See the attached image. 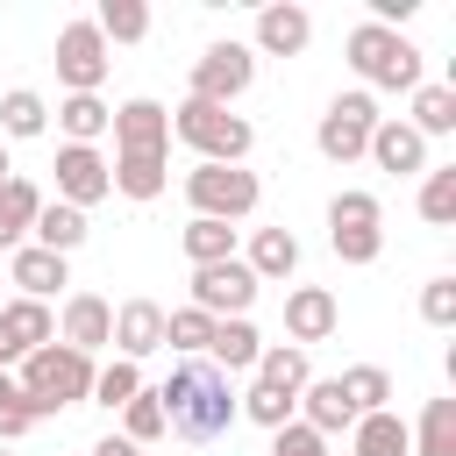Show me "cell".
<instances>
[{
	"mask_svg": "<svg viewBox=\"0 0 456 456\" xmlns=\"http://www.w3.org/2000/svg\"><path fill=\"white\" fill-rule=\"evenodd\" d=\"M157 406H164V428L185 435V442H214L235 428V392L228 378L207 363V356H185L164 385H157Z\"/></svg>",
	"mask_w": 456,
	"mask_h": 456,
	"instance_id": "1",
	"label": "cell"
},
{
	"mask_svg": "<svg viewBox=\"0 0 456 456\" xmlns=\"http://www.w3.org/2000/svg\"><path fill=\"white\" fill-rule=\"evenodd\" d=\"M93 356H78V349H64V342H43V349H28L21 356V399H28V413L43 420V413H57V406H78V399H93Z\"/></svg>",
	"mask_w": 456,
	"mask_h": 456,
	"instance_id": "2",
	"label": "cell"
},
{
	"mask_svg": "<svg viewBox=\"0 0 456 456\" xmlns=\"http://www.w3.org/2000/svg\"><path fill=\"white\" fill-rule=\"evenodd\" d=\"M342 50H349L356 78H363V86H378V93H413V86H420V50H413V43L399 36V28L356 21Z\"/></svg>",
	"mask_w": 456,
	"mask_h": 456,
	"instance_id": "3",
	"label": "cell"
},
{
	"mask_svg": "<svg viewBox=\"0 0 456 456\" xmlns=\"http://www.w3.org/2000/svg\"><path fill=\"white\" fill-rule=\"evenodd\" d=\"M171 135H178L185 150H200V164H242L249 142H256V128H249L235 107H207V100H185V107L171 114Z\"/></svg>",
	"mask_w": 456,
	"mask_h": 456,
	"instance_id": "4",
	"label": "cell"
},
{
	"mask_svg": "<svg viewBox=\"0 0 456 456\" xmlns=\"http://www.w3.org/2000/svg\"><path fill=\"white\" fill-rule=\"evenodd\" d=\"M185 200L200 221H242V214H256L264 185L242 164H200V171H185Z\"/></svg>",
	"mask_w": 456,
	"mask_h": 456,
	"instance_id": "5",
	"label": "cell"
},
{
	"mask_svg": "<svg viewBox=\"0 0 456 456\" xmlns=\"http://www.w3.org/2000/svg\"><path fill=\"white\" fill-rule=\"evenodd\" d=\"M328 242L342 264H378L385 249V207L378 192H335L328 200Z\"/></svg>",
	"mask_w": 456,
	"mask_h": 456,
	"instance_id": "6",
	"label": "cell"
},
{
	"mask_svg": "<svg viewBox=\"0 0 456 456\" xmlns=\"http://www.w3.org/2000/svg\"><path fill=\"white\" fill-rule=\"evenodd\" d=\"M256 78V50L249 43H207L192 57V93L185 100H207V107H235Z\"/></svg>",
	"mask_w": 456,
	"mask_h": 456,
	"instance_id": "7",
	"label": "cell"
},
{
	"mask_svg": "<svg viewBox=\"0 0 456 456\" xmlns=\"http://www.w3.org/2000/svg\"><path fill=\"white\" fill-rule=\"evenodd\" d=\"M378 121H385V114H378L370 93H335L328 114H321V128H314V142H321L328 164H356V157L370 150V128H378Z\"/></svg>",
	"mask_w": 456,
	"mask_h": 456,
	"instance_id": "8",
	"label": "cell"
},
{
	"mask_svg": "<svg viewBox=\"0 0 456 456\" xmlns=\"http://www.w3.org/2000/svg\"><path fill=\"white\" fill-rule=\"evenodd\" d=\"M256 278H249V264L242 256H228V264H200L192 271V306L207 314V321H242L249 306H256Z\"/></svg>",
	"mask_w": 456,
	"mask_h": 456,
	"instance_id": "9",
	"label": "cell"
},
{
	"mask_svg": "<svg viewBox=\"0 0 456 456\" xmlns=\"http://www.w3.org/2000/svg\"><path fill=\"white\" fill-rule=\"evenodd\" d=\"M107 36L93 28V21H64L57 28V78H64V93H100V78H107Z\"/></svg>",
	"mask_w": 456,
	"mask_h": 456,
	"instance_id": "10",
	"label": "cell"
},
{
	"mask_svg": "<svg viewBox=\"0 0 456 456\" xmlns=\"http://www.w3.org/2000/svg\"><path fill=\"white\" fill-rule=\"evenodd\" d=\"M114 157H164L171 150V114L157 107V100H128V107H114Z\"/></svg>",
	"mask_w": 456,
	"mask_h": 456,
	"instance_id": "11",
	"label": "cell"
},
{
	"mask_svg": "<svg viewBox=\"0 0 456 456\" xmlns=\"http://www.w3.org/2000/svg\"><path fill=\"white\" fill-rule=\"evenodd\" d=\"M107 192H114L107 157H100V150H86V142H64V150H57V200L86 214V207H100Z\"/></svg>",
	"mask_w": 456,
	"mask_h": 456,
	"instance_id": "12",
	"label": "cell"
},
{
	"mask_svg": "<svg viewBox=\"0 0 456 456\" xmlns=\"http://www.w3.org/2000/svg\"><path fill=\"white\" fill-rule=\"evenodd\" d=\"M50 335H57V314H50L43 299H7V306H0V370L21 363L28 349H43Z\"/></svg>",
	"mask_w": 456,
	"mask_h": 456,
	"instance_id": "13",
	"label": "cell"
},
{
	"mask_svg": "<svg viewBox=\"0 0 456 456\" xmlns=\"http://www.w3.org/2000/svg\"><path fill=\"white\" fill-rule=\"evenodd\" d=\"M335 321H342V306H335V292H328V285H292V292H285V335H292V349L328 342V335H335Z\"/></svg>",
	"mask_w": 456,
	"mask_h": 456,
	"instance_id": "14",
	"label": "cell"
},
{
	"mask_svg": "<svg viewBox=\"0 0 456 456\" xmlns=\"http://www.w3.org/2000/svg\"><path fill=\"white\" fill-rule=\"evenodd\" d=\"M57 328H64V349L93 356V349H107V342H114V306H107L100 292H71V299H64V314H57Z\"/></svg>",
	"mask_w": 456,
	"mask_h": 456,
	"instance_id": "15",
	"label": "cell"
},
{
	"mask_svg": "<svg viewBox=\"0 0 456 456\" xmlns=\"http://www.w3.org/2000/svg\"><path fill=\"white\" fill-rule=\"evenodd\" d=\"M378 171H392V178H413V171H428V142L399 121V114H385L378 128H370V150H363Z\"/></svg>",
	"mask_w": 456,
	"mask_h": 456,
	"instance_id": "16",
	"label": "cell"
},
{
	"mask_svg": "<svg viewBox=\"0 0 456 456\" xmlns=\"http://www.w3.org/2000/svg\"><path fill=\"white\" fill-rule=\"evenodd\" d=\"M306 43H314V14H306V7L271 0V7L256 14V50H264V57H299Z\"/></svg>",
	"mask_w": 456,
	"mask_h": 456,
	"instance_id": "17",
	"label": "cell"
},
{
	"mask_svg": "<svg viewBox=\"0 0 456 456\" xmlns=\"http://www.w3.org/2000/svg\"><path fill=\"white\" fill-rule=\"evenodd\" d=\"M114 349H121V363H142L150 349H164V306L157 299L114 306Z\"/></svg>",
	"mask_w": 456,
	"mask_h": 456,
	"instance_id": "18",
	"label": "cell"
},
{
	"mask_svg": "<svg viewBox=\"0 0 456 456\" xmlns=\"http://www.w3.org/2000/svg\"><path fill=\"white\" fill-rule=\"evenodd\" d=\"M299 420L328 442V435H349V428H356V406H349V392H342L335 378H306V392H299Z\"/></svg>",
	"mask_w": 456,
	"mask_h": 456,
	"instance_id": "19",
	"label": "cell"
},
{
	"mask_svg": "<svg viewBox=\"0 0 456 456\" xmlns=\"http://www.w3.org/2000/svg\"><path fill=\"white\" fill-rule=\"evenodd\" d=\"M7 278L21 285V299H43V306H50V292H57V285H71V264H64L57 249L21 242V249H14V264H7Z\"/></svg>",
	"mask_w": 456,
	"mask_h": 456,
	"instance_id": "20",
	"label": "cell"
},
{
	"mask_svg": "<svg viewBox=\"0 0 456 456\" xmlns=\"http://www.w3.org/2000/svg\"><path fill=\"white\" fill-rule=\"evenodd\" d=\"M242 264H249V278H256V285H278V278H292V271H299V235H292V228H256Z\"/></svg>",
	"mask_w": 456,
	"mask_h": 456,
	"instance_id": "21",
	"label": "cell"
},
{
	"mask_svg": "<svg viewBox=\"0 0 456 456\" xmlns=\"http://www.w3.org/2000/svg\"><path fill=\"white\" fill-rule=\"evenodd\" d=\"M256 349H264V335L249 328V314L242 321H214V342H207V363L228 378V370H256Z\"/></svg>",
	"mask_w": 456,
	"mask_h": 456,
	"instance_id": "22",
	"label": "cell"
},
{
	"mask_svg": "<svg viewBox=\"0 0 456 456\" xmlns=\"http://www.w3.org/2000/svg\"><path fill=\"white\" fill-rule=\"evenodd\" d=\"M306 349H292V342H264L256 349V385H271V392H285V399H299L306 392Z\"/></svg>",
	"mask_w": 456,
	"mask_h": 456,
	"instance_id": "23",
	"label": "cell"
},
{
	"mask_svg": "<svg viewBox=\"0 0 456 456\" xmlns=\"http://www.w3.org/2000/svg\"><path fill=\"white\" fill-rule=\"evenodd\" d=\"M349 456H413V442H406V420L385 406V413H363L356 428H349Z\"/></svg>",
	"mask_w": 456,
	"mask_h": 456,
	"instance_id": "24",
	"label": "cell"
},
{
	"mask_svg": "<svg viewBox=\"0 0 456 456\" xmlns=\"http://www.w3.org/2000/svg\"><path fill=\"white\" fill-rule=\"evenodd\" d=\"M28 235H36V249H57V256H71V249L86 242V214H78V207H64V200H43Z\"/></svg>",
	"mask_w": 456,
	"mask_h": 456,
	"instance_id": "25",
	"label": "cell"
},
{
	"mask_svg": "<svg viewBox=\"0 0 456 456\" xmlns=\"http://www.w3.org/2000/svg\"><path fill=\"white\" fill-rule=\"evenodd\" d=\"M406 128H413L420 142H428V135H456V86H428V78H420V86H413V121H406Z\"/></svg>",
	"mask_w": 456,
	"mask_h": 456,
	"instance_id": "26",
	"label": "cell"
},
{
	"mask_svg": "<svg viewBox=\"0 0 456 456\" xmlns=\"http://www.w3.org/2000/svg\"><path fill=\"white\" fill-rule=\"evenodd\" d=\"M36 207H43V192L28 178H7L0 185V249H21V235L36 228Z\"/></svg>",
	"mask_w": 456,
	"mask_h": 456,
	"instance_id": "27",
	"label": "cell"
},
{
	"mask_svg": "<svg viewBox=\"0 0 456 456\" xmlns=\"http://www.w3.org/2000/svg\"><path fill=\"white\" fill-rule=\"evenodd\" d=\"M413 456H456V399H428L420 428H406Z\"/></svg>",
	"mask_w": 456,
	"mask_h": 456,
	"instance_id": "28",
	"label": "cell"
},
{
	"mask_svg": "<svg viewBox=\"0 0 456 456\" xmlns=\"http://www.w3.org/2000/svg\"><path fill=\"white\" fill-rule=\"evenodd\" d=\"M43 128H50V107H43V93H28V86L0 93V135L28 142V135H43Z\"/></svg>",
	"mask_w": 456,
	"mask_h": 456,
	"instance_id": "29",
	"label": "cell"
},
{
	"mask_svg": "<svg viewBox=\"0 0 456 456\" xmlns=\"http://www.w3.org/2000/svg\"><path fill=\"white\" fill-rule=\"evenodd\" d=\"M107 121H114V107H100V93H64V107H57V128L86 150H93V135H107Z\"/></svg>",
	"mask_w": 456,
	"mask_h": 456,
	"instance_id": "30",
	"label": "cell"
},
{
	"mask_svg": "<svg viewBox=\"0 0 456 456\" xmlns=\"http://www.w3.org/2000/svg\"><path fill=\"white\" fill-rule=\"evenodd\" d=\"M107 178H114V192H128V200H157L171 171H164V157H114Z\"/></svg>",
	"mask_w": 456,
	"mask_h": 456,
	"instance_id": "31",
	"label": "cell"
},
{
	"mask_svg": "<svg viewBox=\"0 0 456 456\" xmlns=\"http://www.w3.org/2000/svg\"><path fill=\"white\" fill-rule=\"evenodd\" d=\"M93 28H100L107 43H142V36H150V7H142V0H100Z\"/></svg>",
	"mask_w": 456,
	"mask_h": 456,
	"instance_id": "32",
	"label": "cell"
},
{
	"mask_svg": "<svg viewBox=\"0 0 456 456\" xmlns=\"http://www.w3.org/2000/svg\"><path fill=\"white\" fill-rule=\"evenodd\" d=\"M185 256H192V271H200V264H228V256H235V228L192 214V221H185Z\"/></svg>",
	"mask_w": 456,
	"mask_h": 456,
	"instance_id": "33",
	"label": "cell"
},
{
	"mask_svg": "<svg viewBox=\"0 0 456 456\" xmlns=\"http://www.w3.org/2000/svg\"><path fill=\"white\" fill-rule=\"evenodd\" d=\"M335 385L349 392L356 420H363V413H385V399H392V370H378V363H356V370H342Z\"/></svg>",
	"mask_w": 456,
	"mask_h": 456,
	"instance_id": "34",
	"label": "cell"
},
{
	"mask_svg": "<svg viewBox=\"0 0 456 456\" xmlns=\"http://www.w3.org/2000/svg\"><path fill=\"white\" fill-rule=\"evenodd\" d=\"M420 214H428L435 228L456 221V164H428V171H420Z\"/></svg>",
	"mask_w": 456,
	"mask_h": 456,
	"instance_id": "35",
	"label": "cell"
},
{
	"mask_svg": "<svg viewBox=\"0 0 456 456\" xmlns=\"http://www.w3.org/2000/svg\"><path fill=\"white\" fill-rule=\"evenodd\" d=\"M207 342H214V321H207L200 306L164 314V349H178V356H207Z\"/></svg>",
	"mask_w": 456,
	"mask_h": 456,
	"instance_id": "36",
	"label": "cell"
},
{
	"mask_svg": "<svg viewBox=\"0 0 456 456\" xmlns=\"http://www.w3.org/2000/svg\"><path fill=\"white\" fill-rule=\"evenodd\" d=\"M135 392H142V370H135V363H121V356H114V363H100V370H93V406H107V413H114V406H128Z\"/></svg>",
	"mask_w": 456,
	"mask_h": 456,
	"instance_id": "37",
	"label": "cell"
},
{
	"mask_svg": "<svg viewBox=\"0 0 456 456\" xmlns=\"http://www.w3.org/2000/svg\"><path fill=\"white\" fill-rule=\"evenodd\" d=\"M235 413H249L256 428H271V435H278L285 420H299V399H285V392H271V385H249V392L235 399Z\"/></svg>",
	"mask_w": 456,
	"mask_h": 456,
	"instance_id": "38",
	"label": "cell"
},
{
	"mask_svg": "<svg viewBox=\"0 0 456 456\" xmlns=\"http://www.w3.org/2000/svg\"><path fill=\"white\" fill-rule=\"evenodd\" d=\"M121 435H128V442H135V449H142V442H157V435H164V406H157V392H150V385H142V392H135V399H128V406H121Z\"/></svg>",
	"mask_w": 456,
	"mask_h": 456,
	"instance_id": "39",
	"label": "cell"
},
{
	"mask_svg": "<svg viewBox=\"0 0 456 456\" xmlns=\"http://www.w3.org/2000/svg\"><path fill=\"white\" fill-rule=\"evenodd\" d=\"M420 321L428 328H456V278H428L420 285Z\"/></svg>",
	"mask_w": 456,
	"mask_h": 456,
	"instance_id": "40",
	"label": "cell"
},
{
	"mask_svg": "<svg viewBox=\"0 0 456 456\" xmlns=\"http://www.w3.org/2000/svg\"><path fill=\"white\" fill-rule=\"evenodd\" d=\"M36 428V413H28V399H21V385L0 370V442H14V435H28Z\"/></svg>",
	"mask_w": 456,
	"mask_h": 456,
	"instance_id": "41",
	"label": "cell"
},
{
	"mask_svg": "<svg viewBox=\"0 0 456 456\" xmlns=\"http://www.w3.org/2000/svg\"><path fill=\"white\" fill-rule=\"evenodd\" d=\"M271 456H328V442H321L306 420H285V428L271 435Z\"/></svg>",
	"mask_w": 456,
	"mask_h": 456,
	"instance_id": "42",
	"label": "cell"
},
{
	"mask_svg": "<svg viewBox=\"0 0 456 456\" xmlns=\"http://www.w3.org/2000/svg\"><path fill=\"white\" fill-rule=\"evenodd\" d=\"M93 456H142L128 435H107V442H93Z\"/></svg>",
	"mask_w": 456,
	"mask_h": 456,
	"instance_id": "43",
	"label": "cell"
},
{
	"mask_svg": "<svg viewBox=\"0 0 456 456\" xmlns=\"http://www.w3.org/2000/svg\"><path fill=\"white\" fill-rule=\"evenodd\" d=\"M7 178H14V164H7V142H0V185H7Z\"/></svg>",
	"mask_w": 456,
	"mask_h": 456,
	"instance_id": "44",
	"label": "cell"
}]
</instances>
